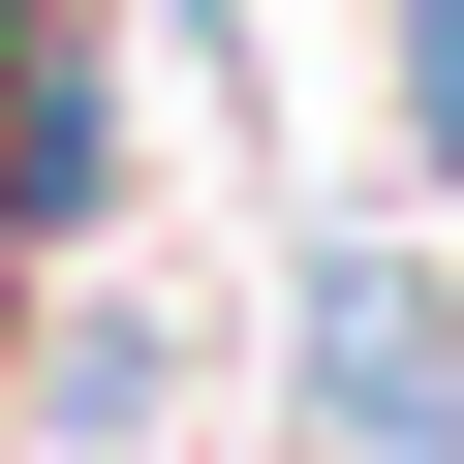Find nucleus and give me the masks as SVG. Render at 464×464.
Masks as SVG:
<instances>
[{
    "label": "nucleus",
    "instance_id": "1",
    "mask_svg": "<svg viewBox=\"0 0 464 464\" xmlns=\"http://www.w3.org/2000/svg\"><path fill=\"white\" fill-rule=\"evenodd\" d=\"M310 372H341V433H372V464H464V310H433V279H372V248H341V279H310Z\"/></svg>",
    "mask_w": 464,
    "mask_h": 464
},
{
    "label": "nucleus",
    "instance_id": "2",
    "mask_svg": "<svg viewBox=\"0 0 464 464\" xmlns=\"http://www.w3.org/2000/svg\"><path fill=\"white\" fill-rule=\"evenodd\" d=\"M63 186V63H32V0H0V217Z\"/></svg>",
    "mask_w": 464,
    "mask_h": 464
}]
</instances>
